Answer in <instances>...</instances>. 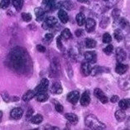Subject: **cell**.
<instances>
[{"label":"cell","mask_w":130,"mask_h":130,"mask_svg":"<svg viewBox=\"0 0 130 130\" xmlns=\"http://www.w3.org/2000/svg\"><path fill=\"white\" fill-rule=\"evenodd\" d=\"M90 102H91V98H90L89 94H88V92H84L82 95V98H81V104L83 107H87L89 105Z\"/></svg>","instance_id":"16"},{"label":"cell","mask_w":130,"mask_h":130,"mask_svg":"<svg viewBox=\"0 0 130 130\" xmlns=\"http://www.w3.org/2000/svg\"><path fill=\"white\" fill-rule=\"evenodd\" d=\"M104 1H108V0H104Z\"/></svg>","instance_id":"46"},{"label":"cell","mask_w":130,"mask_h":130,"mask_svg":"<svg viewBox=\"0 0 130 130\" xmlns=\"http://www.w3.org/2000/svg\"><path fill=\"white\" fill-rule=\"evenodd\" d=\"M85 124L88 128H90L92 129L100 130V129L106 128V125H105L103 123H102V122L93 114H90L87 116V118H85Z\"/></svg>","instance_id":"1"},{"label":"cell","mask_w":130,"mask_h":130,"mask_svg":"<svg viewBox=\"0 0 130 130\" xmlns=\"http://www.w3.org/2000/svg\"><path fill=\"white\" fill-rule=\"evenodd\" d=\"M119 13H120V12H119V10L118 9H114L112 11V16H113V18L114 19H117V18H118V16H119Z\"/></svg>","instance_id":"39"},{"label":"cell","mask_w":130,"mask_h":130,"mask_svg":"<svg viewBox=\"0 0 130 130\" xmlns=\"http://www.w3.org/2000/svg\"><path fill=\"white\" fill-rule=\"evenodd\" d=\"M23 110H22L20 107H15V108H13L12 111L10 112V116L11 118H13V119L14 120H19L20 119L22 118V116H23Z\"/></svg>","instance_id":"8"},{"label":"cell","mask_w":130,"mask_h":130,"mask_svg":"<svg viewBox=\"0 0 130 130\" xmlns=\"http://www.w3.org/2000/svg\"><path fill=\"white\" fill-rule=\"evenodd\" d=\"M85 59L87 62H89L90 64H94V63L96 62V53L95 51H87L86 52L85 55Z\"/></svg>","instance_id":"7"},{"label":"cell","mask_w":130,"mask_h":130,"mask_svg":"<svg viewBox=\"0 0 130 130\" xmlns=\"http://www.w3.org/2000/svg\"><path fill=\"white\" fill-rule=\"evenodd\" d=\"M53 35L52 34H46L45 35V40L47 42H51V41L53 40Z\"/></svg>","instance_id":"36"},{"label":"cell","mask_w":130,"mask_h":130,"mask_svg":"<svg viewBox=\"0 0 130 130\" xmlns=\"http://www.w3.org/2000/svg\"><path fill=\"white\" fill-rule=\"evenodd\" d=\"M94 95L99 99V101H100L102 103L105 104L108 102V98H107V96L105 95L104 92H102L100 88H96V89L94 90Z\"/></svg>","instance_id":"4"},{"label":"cell","mask_w":130,"mask_h":130,"mask_svg":"<svg viewBox=\"0 0 130 130\" xmlns=\"http://www.w3.org/2000/svg\"><path fill=\"white\" fill-rule=\"evenodd\" d=\"M121 25H122V27H123V28H125V26L127 25V24H128V22H127L126 20H125V19H122V20H121Z\"/></svg>","instance_id":"42"},{"label":"cell","mask_w":130,"mask_h":130,"mask_svg":"<svg viewBox=\"0 0 130 130\" xmlns=\"http://www.w3.org/2000/svg\"><path fill=\"white\" fill-rule=\"evenodd\" d=\"M92 71V66L89 62L85 61L81 66V73L83 76H87L91 74Z\"/></svg>","instance_id":"6"},{"label":"cell","mask_w":130,"mask_h":130,"mask_svg":"<svg viewBox=\"0 0 130 130\" xmlns=\"http://www.w3.org/2000/svg\"><path fill=\"white\" fill-rule=\"evenodd\" d=\"M35 93L34 91L29 90L23 96L22 99H23V101H24V102H29L32 98H35Z\"/></svg>","instance_id":"19"},{"label":"cell","mask_w":130,"mask_h":130,"mask_svg":"<svg viewBox=\"0 0 130 130\" xmlns=\"http://www.w3.org/2000/svg\"><path fill=\"white\" fill-rule=\"evenodd\" d=\"M66 98H67V101L69 102H71V103H72V104H76L80 98V92H77V91L71 92L70 93H68Z\"/></svg>","instance_id":"5"},{"label":"cell","mask_w":130,"mask_h":130,"mask_svg":"<svg viewBox=\"0 0 130 130\" xmlns=\"http://www.w3.org/2000/svg\"><path fill=\"white\" fill-rule=\"evenodd\" d=\"M76 20L79 26H82L85 24V22H86V17L85 15L83 14L82 13H79L78 14L76 15Z\"/></svg>","instance_id":"20"},{"label":"cell","mask_w":130,"mask_h":130,"mask_svg":"<svg viewBox=\"0 0 130 130\" xmlns=\"http://www.w3.org/2000/svg\"><path fill=\"white\" fill-rule=\"evenodd\" d=\"M65 118L67 119L71 124H76L77 123H78V117L74 114V113H66V114H65Z\"/></svg>","instance_id":"14"},{"label":"cell","mask_w":130,"mask_h":130,"mask_svg":"<svg viewBox=\"0 0 130 130\" xmlns=\"http://www.w3.org/2000/svg\"><path fill=\"white\" fill-rule=\"evenodd\" d=\"M57 19L53 17V16H50L48 17L45 21V23L42 24V28L45 29H48L50 28H52V27L56 26L57 24Z\"/></svg>","instance_id":"3"},{"label":"cell","mask_w":130,"mask_h":130,"mask_svg":"<svg viewBox=\"0 0 130 130\" xmlns=\"http://www.w3.org/2000/svg\"><path fill=\"white\" fill-rule=\"evenodd\" d=\"M48 87H49V81L45 78H44L41 80V82H40L35 89L34 90V92L35 94L37 93H40V92H45V91L48 89Z\"/></svg>","instance_id":"2"},{"label":"cell","mask_w":130,"mask_h":130,"mask_svg":"<svg viewBox=\"0 0 130 130\" xmlns=\"http://www.w3.org/2000/svg\"><path fill=\"white\" fill-rule=\"evenodd\" d=\"M30 122L35 124H40L43 122V116L40 114H36L34 117L30 118Z\"/></svg>","instance_id":"21"},{"label":"cell","mask_w":130,"mask_h":130,"mask_svg":"<svg viewBox=\"0 0 130 130\" xmlns=\"http://www.w3.org/2000/svg\"><path fill=\"white\" fill-rule=\"evenodd\" d=\"M58 18H59V19L62 24H66L69 19L67 13H66L64 9L59 10V12H58Z\"/></svg>","instance_id":"13"},{"label":"cell","mask_w":130,"mask_h":130,"mask_svg":"<svg viewBox=\"0 0 130 130\" xmlns=\"http://www.w3.org/2000/svg\"><path fill=\"white\" fill-rule=\"evenodd\" d=\"M36 49H37V51L39 52H40V53H44V52H45V51H46L45 47L44 45H38L37 47H36Z\"/></svg>","instance_id":"37"},{"label":"cell","mask_w":130,"mask_h":130,"mask_svg":"<svg viewBox=\"0 0 130 130\" xmlns=\"http://www.w3.org/2000/svg\"><path fill=\"white\" fill-rule=\"evenodd\" d=\"M51 92L52 94H56V95L62 93L63 89H62V87H61V85H60V82H54L53 85L51 86Z\"/></svg>","instance_id":"10"},{"label":"cell","mask_w":130,"mask_h":130,"mask_svg":"<svg viewBox=\"0 0 130 130\" xmlns=\"http://www.w3.org/2000/svg\"><path fill=\"white\" fill-rule=\"evenodd\" d=\"M21 17L23 19V20L25 22H29L32 19V15L29 13H23L21 14Z\"/></svg>","instance_id":"29"},{"label":"cell","mask_w":130,"mask_h":130,"mask_svg":"<svg viewBox=\"0 0 130 130\" xmlns=\"http://www.w3.org/2000/svg\"><path fill=\"white\" fill-rule=\"evenodd\" d=\"M76 35L77 37H81L82 35H83V30L82 29H77V30H76Z\"/></svg>","instance_id":"40"},{"label":"cell","mask_w":130,"mask_h":130,"mask_svg":"<svg viewBox=\"0 0 130 130\" xmlns=\"http://www.w3.org/2000/svg\"><path fill=\"white\" fill-rule=\"evenodd\" d=\"M60 37L63 38L64 40H70V39L72 38V35H71V33L70 31V29H65L62 30L61 32V35H60Z\"/></svg>","instance_id":"22"},{"label":"cell","mask_w":130,"mask_h":130,"mask_svg":"<svg viewBox=\"0 0 130 130\" xmlns=\"http://www.w3.org/2000/svg\"><path fill=\"white\" fill-rule=\"evenodd\" d=\"M45 129H59V128H57V127H52V126H46Z\"/></svg>","instance_id":"43"},{"label":"cell","mask_w":130,"mask_h":130,"mask_svg":"<svg viewBox=\"0 0 130 130\" xmlns=\"http://www.w3.org/2000/svg\"><path fill=\"white\" fill-rule=\"evenodd\" d=\"M24 4V0H13V5L17 11H19Z\"/></svg>","instance_id":"24"},{"label":"cell","mask_w":130,"mask_h":130,"mask_svg":"<svg viewBox=\"0 0 130 130\" xmlns=\"http://www.w3.org/2000/svg\"><path fill=\"white\" fill-rule=\"evenodd\" d=\"M96 28V21L93 19H88L86 21V30L88 33L94 31Z\"/></svg>","instance_id":"11"},{"label":"cell","mask_w":130,"mask_h":130,"mask_svg":"<svg viewBox=\"0 0 130 130\" xmlns=\"http://www.w3.org/2000/svg\"><path fill=\"white\" fill-rule=\"evenodd\" d=\"M56 45H57V48L59 50H62L63 45H62L61 37H60V36H58L57 39H56Z\"/></svg>","instance_id":"35"},{"label":"cell","mask_w":130,"mask_h":130,"mask_svg":"<svg viewBox=\"0 0 130 130\" xmlns=\"http://www.w3.org/2000/svg\"><path fill=\"white\" fill-rule=\"evenodd\" d=\"M118 100H119V96H117V95L112 96L111 98V102H118Z\"/></svg>","instance_id":"41"},{"label":"cell","mask_w":130,"mask_h":130,"mask_svg":"<svg viewBox=\"0 0 130 130\" xmlns=\"http://www.w3.org/2000/svg\"><path fill=\"white\" fill-rule=\"evenodd\" d=\"M86 46L89 49H93L96 46V42L92 39L87 38V40H86Z\"/></svg>","instance_id":"25"},{"label":"cell","mask_w":130,"mask_h":130,"mask_svg":"<svg viewBox=\"0 0 130 130\" xmlns=\"http://www.w3.org/2000/svg\"><path fill=\"white\" fill-rule=\"evenodd\" d=\"M2 117H3V112L0 111V121H1V118H2Z\"/></svg>","instance_id":"45"},{"label":"cell","mask_w":130,"mask_h":130,"mask_svg":"<svg viewBox=\"0 0 130 130\" xmlns=\"http://www.w3.org/2000/svg\"><path fill=\"white\" fill-rule=\"evenodd\" d=\"M127 55L126 52L124 51L123 49L122 48H118L116 50V58L118 62H123L126 60Z\"/></svg>","instance_id":"9"},{"label":"cell","mask_w":130,"mask_h":130,"mask_svg":"<svg viewBox=\"0 0 130 130\" xmlns=\"http://www.w3.org/2000/svg\"><path fill=\"white\" fill-rule=\"evenodd\" d=\"M112 41V36L110 35L108 33H105V34L102 35V42L105 44H109Z\"/></svg>","instance_id":"28"},{"label":"cell","mask_w":130,"mask_h":130,"mask_svg":"<svg viewBox=\"0 0 130 130\" xmlns=\"http://www.w3.org/2000/svg\"><path fill=\"white\" fill-rule=\"evenodd\" d=\"M114 38L116 39V40L120 42V41L123 40V33L120 29H117L114 31Z\"/></svg>","instance_id":"26"},{"label":"cell","mask_w":130,"mask_h":130,"mask_svg":"<svg viewBox=\"0 0 130 130\" xmlns=\"http://www.w3.org/2000/svg\"><path fill=\"white\" fill-rule=\"evenodd\" d=\"M35 13L36 15V20L37 21H41L44 19V15H45V10L42 8H36L35 9Z\"/></svg>","instance_id":"18"},{"label":"cell","mask_w":130,"mask_h":130,"mask_svg":"<svg viewBox=\"0 0 130 130\" xmlns=\"http://www.w3.org/2000/svg\"><path fill=\"white\" fill-rule=\"evenodd\" d=\"M79 3H82V4H87L88 0H77Z\"/></svg>","instance_id":"44"},{"label":"cell","mask_w":130,"mask_h":130,"mask_svg":"<svg viewBox=\"0 0 130 130\" xmlns=\"http://www.w3.org/2000/svg\"><path fill=\"white\" fill-rule=\"evenodd\" d=\"M60 5H59V6H60V7H62V8H65V9H71L73 8L72 3L68 2V1L60 3Z\"/></svg>","instance_id":"27"},{"label":"cell","mask_w":130,"mask_h":130,"mask_svg":"<svg viewBox=\"0 0 130 130\" xmlns=\"http://www.w3.org/2000/svg\"><path fill=\"white\" fill-rule=\"evenodd\" d=\"M108 24H109V19H108V18H104V19L101 21L100 26H101V28L105 29V28H107V25H108Z\"/></svg>","instance_id":"32"},{"label":"cell","mask_w":130,"mask_h":130,"mask_svg":"<svg viewBox=\"0 0 130 130\" xmlns=\"http://www.w3.org/2000/svg\"><path fill=\"white\" fill-rule=\"evenodd\" d=\"M33 113H34V110H33V108H31V107H29V108L28 109V111H27V113H26V117L27 118H30L32 117Z\"/></svg>","instance_id":"38"},{"label":"cell","mask_w":130,"mask_h":130,"mask_svg":"<svg viewBox=\"0 0 130 130\" xmlns=\"http://www.w3.org/2000/svg\"><path fill=\"white\" fill-rule=\"evenodd\" d=\"M115 71H116V72H117L118 74L123 75V74H125L127 72V71H128V66L124 65V64H122V62H119L117 66H116Z\"/></svg>","instance_id":"12"},{"label":"cell","mask_w":130,"mask_h":130,"mask_svg":"<svg viewBox=\"0 0 130 130\" xmlns=\"http://www.w3.org/2000/svg\"><path fill=\"white\" fill-rule=\"evenodd\" d=\"M55 106H56V110L58 112H62L64 111V107H63V106L60 103V102H56V105H55Z\"/></svg>","instance_id":"34"},{"label":"cell","mask_w":130,"mask_h":130,"mask_svg":"<svg viewBox=\"0 0 130 130\" xmlns=\"http://www.w3.org/2000/svg\"><path fill=\"white\" fill-rule=\"evenodd\" d=\"M36 96V100L40 102H46L48 100L49 98V96L45 92H40V93H37L35 94Z\"/></svg>","instance_id":"17"},{"label":"cell","mask_w":130,"mask_h":130,"mask_svg":"<svg viewBox=\"0 0 130 130\" xmlns=\"http://www.w3.org/2000/svg\"><path fill=\"white\" fill-rule=\"evenodd\" d=\"M10 4V0H1L0 2V8L3 9H7Z\"/></svg>","instance_id":"30"},{"label":"cell","mask_w":130,"mask_h":130,"mask_svg":"<svg viewBox=\"0 0 130 130\" xmlns=\"http://www.w3.org/2000/svg\"><path fill=\"white\" fill-rule=\"evenodd\" d=\"M119 107L123 110H126L129 107V99H123V100L119 101Z\"/></svg>","instance_id":"23"},{"label":"cell","mask_w":130,"mask_h":130,"mask_svg":"<svg viewBox=\"0 0 130 130\" xmlns=\"http://www.w3.org/2000/svg\"><path fill=\"white\" fill-rule=\"evenodd\" d=\"M112 51H113V46H112V45H108L106 47V48L103 50V52L106 55H107V56H110V55L112 54Z\"/></svg>","instance_id":"31"},{"label":"cell","mask_w":130,"mask_h":130,"mask_svg":"<svg viewBox=\"0 0 130 130\" xmlns=\"http://www.w3.org/2000/svg\"><path fill=\"white\" fill-rule=\"evenodd\" d=\"M1 96L3 98V100L6 102H10V96L9 95V93L7 92H1Z\"/></svg>","instance_id":"33"},{"label":"cell","mask_w":130,"mask_h":130,"mask_svg":"<svg viewBox=\"0 0 130 130\" xmlns=\"http://www.w3.org/2000/svg\"><path fill=\"white\" fill-rule=\"evenodd\" d=\"M115 118L118 122H123V120H125L126 118V112L125 110L119 109L118 111H116L115 112Z\"/></svg>","instance_id":"15"}]
</instances>
